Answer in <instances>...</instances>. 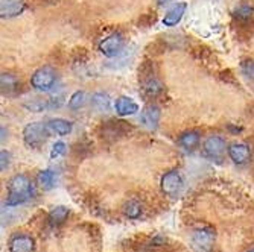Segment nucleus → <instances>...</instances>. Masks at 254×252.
I'll list each match as a JSON object with an SVG mask.
<instances>
[{
    "label": "nucleus",
    "mask_w": 254,
    "mask_h": 252,
    "mask_svg": "<svg viewBox=\"0 0 254 252\" xmlns=\"http://www.w3.org/2000/svg\"><path fill=\"white\" fill-rule=\"evenodd\" d=\"M34 195L32 182L26 175H14L8 181V198L6 205L8 207H17L28 202Z\"/></svg>",
    "instance_id": "1"
},
{
    "label": "nucleus",
    "mask_w": 254,
    "mask_h": 252,
    "mask_svg": "<svg viewBox=\"0 0 254 252\" xmlns=\"http://www.w3.org/2000/svg\"><path fill=\"white\" fill-rule=\"evenodd\" d=\"M51 135L48 125L46 123H40V122H34L25 126L23 129V140H25L26 146L32 148V149H38L41 148L48 137Z\"/></svg>",
    "instance_id": "2"
},
{
    "label": "nucleus",
    "mask_w": 254,
    "mask_h": 252,
    "mask_svg": "<svg viewBox=\"0 0 254 252\" xmlns=\"http://www.w3.org/2000/svg\"><path fill=\"white\" fill-rule=\"evenodd\" d=\"M58 81V75L55 72V68L49 67V65H44L38 70L34 72V75L31 76V85L32 88H35L37 91H43V93H48L51 91L55 84Z\"/></svg>",
    "instance_id": "3"
},
{
    "label": "nucleus",
    "mask_w": 254,
    "mask_h": 252,
    "mask_svg": "<svg viewBox=\"0 0 254 252\" xmlns=\"http://www.w3.org/2000/svg\"><path fill=\"white\" fill-rule=\"evenodd\" d=\"M161 192L169 198H178L184 189V181L178 170H169L161 178Z\"/></svg>",
    "instance_id": "4"
},
{
    "label": "nucleus",
    "mask_w": 254,
    "mask_h": 252,
    "mask_svg": "<svg viewBox=\"0 0 254 252\" xmlns=\"http://www.w3.org/2000/svg\"><path fill=\"white\" fill-rule=\"evenodd\" d=\"M216 234L212 228H202V230H196L192 234L190 245L195 252H212L215 245Z\"/></svg>",
    "instance_id": "5"
},
{
    "label": "nucleus",
    "mask_w": 254,
    "mask_h": 252,
    "mask_svg": "<svg viewBox=\"0 0 254 252\" xmlns=\"http://www.w3.org/2000/svg\"><path fill=\"white\" fill-rule=\"evenodd\" d=\"M125 46V38L121 32H114L108 37H105L99 43V50L104 56L107 58H114L118 56Z\"/></svg>",
    "instance_id": "6"
},
{
    "label": "nucleus",
    "mask_w": 254,
    "mask_h": 252,
    "mask_svg": "<svg viewBox=\"0 0 254 252\" xmlns=\"http://www.w3.org/2000/svg\"><path fill=\"white\" fill-rule=\"evenodd\" d=\"M142 91L146 98H158L161 93H163L165 85L161 82L155 73H152V70H148L143 67L142 70Z\"/></svg>",
    "instance_id": "7"
},
{
    "label": "nucleus",
    "mask_w": 254,
    "mask_h": 252,
    "mask_svg": "<svg viewBox=\"0 0 254 252\" xmlns=\"http://www.w3.org/2000/svg\"><path fill=\"white\" fill-rule=\"evenodd\" d=\"M227 145L225 140L222 139L221 135H210L207 137L204 145H202V152L207 158H212V159H219L222 158L224 152H225Z\"/></svg>",
    "instance_id": "8"
},
{
    "label": "nucleus",
    "mask_w": 254,
    "mask_h": 252,
    "mask_svg": "<svg viewBox=\"0 0 254 252\" xmlns=\"http://www.w3.org/2000/svg\"><path fill=\"white\" fill-rule=\"evenodd\" d=\"M8 249H9V252H34L35 251V240L29 234L18 233L9 239Z\"/></svg>",
    "instance_id": "9"
},
{
    "label": "nucleus",
    "mask_w": 254,
    "mask_h": 252,
    "mask_svg": "<svg viewBox=\"0 0 254 252\" xmlns=\"http://www.w3.org/2000/svg\"><path fill=\"white\" fill-rule=\"evenodd\" d=\"M131 131V126L127 122L122 120H110L102 126V137L108 140H116L124 135H128Z\"/></svg>",
    "instance_id": "10"
},
{
    "label": "nucleus",
    "mask_w": 254,
    "mask_h": 252,
    "mask_svg": "<svg viewBox=\"0 0 254 252\" xmlns=\"http://www.w3.org/2000/svg\"><path fill=\"white\" fill-rule=\"evenodd\" d=\"M228 156L238 166H244L251 159V149L245 143H233L228 146Z\"/></svg>",
    "instance_id": "11"
},
{
    "label": "nucleus",
    "mask_w": 254,
    "mask_h": 252,
    "mask_svg": "<svg viewBox=\"0 0 254 252\" xmlns=\"http://www.w3.org/2000/svg\"><path fill=\"white\" fill-rule=\"evenodd\" d=\"M160 119H161V111L155 105H148L140 112V123L149 131H155L158 128Z\"/></svg>",
    "instance_id": "12"
},
{
    "label": "nucleus",
    "mask_w": 254,
    "mask_h": 252,
    "mask_svg": "<svg viewBox=\"0 0 254 252\" xmlns=\"http://www.w3.org/2000/svg\"><path fill=\"white\" fill-rule=\"evenodd\" d=\"M25 11V0H0L2 18H12Z\"/></svg>",
    "instance_id": "13"
},
{
    "label": "nucleus",
    "mask_w": 254,
    "mask_h": 252,
    "mask_svg": "<svg viewBox=\"0 0 254 252\" xmlns=\"http://www.w3.org/2000/svg\"><path fill=\"white\" fill-rule=\"evenodd\" d=\"M186 9H188V3L186 2H180L177 5H174L163 17V25L168 26V28H174L177 26L178 23L181 21L183 15L186 14Z\"/></svg>",
    "instance_id": "14"
},
{
    "label": "nucleus",
    "mask_w": 254,
    "mask_h": 252,
    "mask_svg": "<svg viewBox=\"0 0 254 252\" xmlns=\"http://www.w3.org/2000/svg\"><path fill=\"white\" fill-rule=\"evenodd\" d=\"M114 109L119 114V116L125 117V116H132L138 111V105L128 96H121L116 99V103H114Z\"/></svg>",
    "instance_id": "15"
},
{
    "label": "nucleus",
    "mask_w": 254,
    "mask_h": 252,
    "mask_svg": "<svg viewBox=\"0 0 254 252\" xmlns=\"http://www.w3.org/2000/svg\"><path fill=\"white\" fill-rule=\"evenodd\" d=\"M0 82H2V95H5V96L15 95L20 88L18 78L15 75H11V73H2V76H0Z\"/></svg>",
    "instance_id": "16"
},
{
    "label": "nucleus",
    "mask_w": 254,
    "mask_h": 252,
    "mask_svg": "<svg viewBox=\"0 0 254 252\" xmlns=\"http://www.w3.org/2000/svg\"><path fill=\"white\" fill-rule=\"evenodd\" d=\"M178 145L184 149V151H195L199 146V132L196 131H188L180 135L178 139Z\"/></svg>",
    "instance_id": "17"
},
{
    "label": "nucleus",
    "mask_w": 254,
    "mask_h": 252,
    "mask_svg": "<svg viewBox=\"0 0 254 252\" xmlns=\"http://www.w3.org/2000/svg\"><path fill=\"white\" fill-rule=\"evenodd\" d=\"M46 125H48V129L51 134H57V135H67L73 129V123L65 119H52Z\"/></svg>",
    "instance_id": "18"
},
{
    "label": "nucleus",
    "mask_w": 254,
    "mask_h": 252,
    "mask_svg": "<svg viewBox=\"0 0 254 252\" xmlns=\"http://www.w3.org/2000/svg\"><path fill=\"white\" fill-rule=\"evenodd\" d=\"M68 213H70V211H68L67 207L58 205V207L52 208L51 213H49V223H51L52 226H60V225H63V223L67 220Z\"/></svg>",
    "instance_id": "19"
},
{
    "label": "nucleus",
    "mask_w": 254,
    "mask_h": 252,
    "mask_svg": "<svg viewBox=\"0 0 254 252\" xmlns=\"http://www.w3.org/2000/svg\"><path fill=\"white\" fill-rule=\"evenodd\" d=\"M37 182H38L40 189H43V190H51L55 186V173L52 170H49V169L41 170L37 175Z\"/></svg>",
    "instance_id": "20"
},
{
    "label": "nucleus",
    "mask_w": 254,
    "mask_h": 252,
    "mask_svg": "<svg viewBox=\"0 0 254 252\" xmlns=\"http://www.w3.org/2000/svg\"><path fill=\"white\" fill-rule=\"evenodd\" d=\"M110 103H111V101H110V96H108L107 93L98 91V93L91 95V105H93L95 109H98V111H101V112L108 111Z\"/></svg>",
    "instance_id": "21"
},
{
    "label": "nucleus",
    "mask_w": 254,
    "mask_h": 252,
    "mask_svg": "<svg viewBox=\"0 0 254 252\" xmlns=\"http://www.w3.org/2000/svg\"><path fill=\"white\" fill-rule=\"evenodd\" d=\"M124 213L128 219H138L142 214V203L137 201H128L124 207Z\"/></svg>",
    "instance_id": "22"
},
{
    "label": "nucleus",
    "mask_w": 254,
    "mask_h": 252,
    "mask_svg": "<svg viewBox=\"0 0 254 252\" xmlns=\"http://www.w3.org/2000/svg\"><path fill=\"white\" fill-rule=\"evenodd\" d=\"M235 17L241 21H250L251 18H254V6H251L250 3H242L235 9Z\"/></svg>",
    "instance_id": "23"
},
{
    "label": "nucleus",
    "mask_w": 254,
    "mask_h": 252,
    "mask_svg": "<svg viewBox=\"0 0 254 252\" xmlns=\"http://www.w3.org/2000/svg\"><path fill=\"white\" fill-rule=\"evenodd\" d=\"M25 108L32 112H43L46 109H51V102H49V99H35V101L26 102Z\"/></svg>",
    "instance_id": "24"
},
{
    "label": "nucleus",
    "mask_w": 254,
    "mask_h": 252,
    "mask_svg": "<svg viewBox=\"0 0 254 252\" xmlns=\"http://www.w3.org/2000/svg\"><path fill=\"white\" fill-rule=\"evenodd\" d=\"M85 103V93L84 91H75V93L68 99V109L72 111H79Z\"/></svg>",
    "instance_id": "25"
},
{
    "label": "nucleus",
    "mask_w": 254,
    "mask_h": 252,
    "mask_svg": "<svg viewBox=\"0 0 254 252\" xmlns=\"http://www.w3.org/2000/svg\"><path fill=\"white\" fill-rule=\"evenodd\" d=\"M241 72L245 78L254 81V59H245L241 62Z\"/></svg>",
    "instance_id": "26"
},
{
    "label": "nucleus",
    "mask_w": 254,
    "mask_h": 252,
    "mask_svg": "<svg viewBox=\"0 0 254 252\" xmlns=\"http://www.w3.org/2000/svg\"><path fill=\"white\" fill-rule=\"evenodd\" d=\"M65 151H67V146H65V143H63V142H57V143L52 146V151H51V158H52V159H55V158H58V156L64 155V153H65Z\"/></svg>",
    "instance_id": "27"
},
{
    "label": "nucleus",
    "mask_w": 254,
    "mask_h": 252,
    "mask_svg": "<svg viewBox=\"0 0 254 252\" xmlns=\"http://www.w3.org/2000/svg\"><path fill=\"white\" fill-rule=\"evenodd\" d=\"M0 158H2V159H0V170L5 172L8 169V166H9V161H11V153L3 149L2 152H0Z\"/></svg>",
    "instance_id": "28"
},
{
    "label": "nucleus",
    "mask_w": 254,
    "mask_h": 252,
    "mask_svg": "<svg viewBox=\"0 0 254 252\" xmlns=\"http://www.w3.org/2000/svg\"><path fill=\"white\" fill-rule=\"evenodd\" d=\"M171 2H174V0H157L158 6H165V5H168V3H171Z\"/></svg>",
    "instance_id": "29"
},
{
    "label": "nucleus",
    "mask_w": 254,
    "mask_h": 252,
    "mask_svg": "<svg viewBox=\"0 0 254 252\" xmlns=\"http://www.w3.org/2000/svg\"><path fill=\"white\" fill-rule=\"evenodd\" d=\"M248 252H254V249H251V251H248Z\"/></svg>",
    "instance_id": "30"
}]
</instances>
